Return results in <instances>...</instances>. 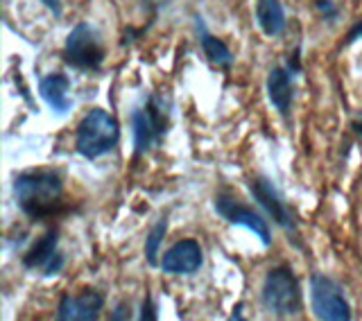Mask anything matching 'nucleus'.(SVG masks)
I'll use <instances>...</instances> for the list:
<instances>
[{
  "mask_svg": "<svg viewBox=\"0 0 362 321\" xmlns=\"http://www.w3.org/2000/svg\"><path fill=\"white\" fill-rule=\"evenodd\" d=\"M260 301H263L267 313L276 317H290L299 313L301 288L290 267H274L265 274L263 288H260Z\"/></svg>",
  "mask_w": 362,
  "mask_h": 321,
  "instance_id": "7ed1b4c3",
  "label": "nucleus"
},
{
  "mask_svg": "<svg viewBox=\"0 0 362 321\" xmlns=\"http://www.w3.org/2000/svg\"><path fill=\"white\" fill-rule=\"evenodd\" d=\"M204 262V254L197 240H179L173 247H170L158 267L165 274H195Z\"/></svg>",
  "mask_w": 362,
  "mask_h": 321,
  "instance_id": "9b49d317",
  "label": "nucleus"
},
{
  "mask_svg": "<svg viewBox=\"0 0 362 321\" xmlns=\"http://www.w3.org/2000/svg\"><path fill=\"white\" fill-rule=\"evenodd\" d=\"M39 95L54 113H68L73 109L71 98V77L64 73H48L39 79Z\"/></svg>",
  "mask_w": 362,
  "mask_h": 321,
  "instance_id": "f8f14e48",
  "label": "nucleus"
},
{
  "mask_svg": "<svg viewBox=\"0 0 362 321\" xmlns=\"http://www.w3.org/2000/svg\"><path fill=\"white\" fill-rule=\"evenodd\" d=\"M310 305L317 319L322 321H349L351 305L344 296L342 285L326 274L310 276Z\"/></svg>",
  "mask_w": 362,
  "mask_h": 321,
  "instance_id": "423d86ee",
  "label": "nucleus"
},
{
  "mask_svg": "<svg viewBox=\"0 0 362 321\" xmlns=\"http://www.w3.org/2000/svg\"><path fill=\"white\" fill-rule=\"evenodd\" d=\"M358 39H362V21H358L356 25L349 30V34H346V43H354Z\"/></svg>",
  "mask_w": 362,
  "mask_h": 321,
  "instance_id": "412c9836",
  "label": "nucleus"
},
{
  "mask_svg": "<svg viewBox=\"0 0 362 321\" xmlns=\"http://www.w3.org/2000/svg\"><path fill=\"white\" fill-rule=\"evenodd\" d=\"M354 132L360 136V139H362V116L358 118V120H354Z\"/></svg>",
  "mask_w": 362,
  "mask_h": 321,
  "instance_id": "4be33fe9",
  "label": "nucleus"
},
{
  "mask_svg": "<svg viewBox=\"0 0 362 321\" xmlns=\"http://www.w3.org/2000/svg\"><path fill=\"white\" fill-rule=\"evenodd\" d=\"M64 181L54 170H30L14 179V197L18 209L32 220H43L52 215L62 204Z\"/></svg>",
  "mask_w": 362,
  "mask_h": 321,
  "instance_id": "f257e3e1",
  "label": "nucleus"
},
{
  "mask_svg": "<svg viewBox=\"0 0 362 321\" xmlns=\"http://www.w3.org/2000/svg\"><path fill=\"white\" fill-rule=\"evenodd\" d=\"M315 9L320 11V16L328 23L339 18V7L333 3V0H315Z\"/></svg>",
  "mask_w": 362,
  "mask_h": 321,
  "instance_id": "f3484780",
  "label": "nucleus"
},
{
  "mask_svg": "<svg viewBox=\"0 0 362 321\" xmlns=\"http://www.w3.org/2000/svg\"><path fill=\"white\" fill-rule=\"evenodd\" d=\"M23 265H25V269L41 272L43 276H54V274L64 269V256L59 251V233H57V228H50L48 233L34 243V247L23 256Z\"/></svg>",
  "mask_w": 362,
  "mask_h": 321,
  "instance_id": "1a4fd4ad",
  "label": "nucleus"
},
{
  "mask_svg": "<svg viewBox=\"0 0 362 321\" xmlns=\"http://www.w3.org/2000/svg\"><path fill=\"white\" fill-rule=\"evenodd\" d=\"M143 321H156V313H154V303L150 296H145V301H143V310H141V317Z\"/></svg>",
  "mask_w": 362,
  "mask_h": 321,
  "instance_id": "a211bd4d",
  "label": "nucleus"
},
{
  "mask_svg": "<svg viewBox=\"0 0 362 321\" xmlns=\"http://www.w3.org/2000/svg\"><path fill=\"white\" fill-rule=\"evenodd\" d=\"M292 71L283 66H274L267 73V100L281 116H288L294 100V84H292Z\"/></svg>",
  "mask_w": 362,
  "mask_h": 321,
  "instance_id": "ddd939ff",
  "label": "nucleus"
},
{
  "mask_svg": "<svg viewBox=\"0 0 362 321\" xmlns=\"http://www.w3.org/2000/svg\"><path fill=\"white\" fill-rule=\"evenodd\" d=\"M64 62L68 66L77 68V71H100L105 64V43H102L100 32L90 25V23H77V25L68 32L64 43Z\"/></svg>",
  "mask_w": 362,
  "mask_h": 321,
  "instance_id": "20e7f679",
  "label": "nucleus"
},
{
  "mask_svg": "<svg viewBox=\"0 0 362 321\" xmlns=\"http://www.w3.org/2000/svg\"><path fill=\"white\" fill-rule=\"evenodd\" d=\"M195 28H197V37H199V43H202V50H204V54L209 57V62L213 66H218V68H231V64H233L231 50L226 48L224 41H220L218 37H213V34L206 30L202 16H195Z\"/></svg>",
  "mask_w": 362,
  "mask_h": 321,
  "instance_id": "2eb2a0df",
  "label": "nucleus"
},
{
  "mask_svg": "<svg viewBox=\"0 0 362 321\" xmlns=\"http://www.w3.org/2000/svg\"><path fill=\"white\" fill-rule=\"evenodd\" d=\"M256 25L265 37L274 39L286 30V9L281 0H256Z\"/></svg>",
  "mask_w": 362,
  "mask_h": 321,
  "instance_id": "4468645a",
  "label": "nucleus"
},
{
  "mask_svg": "<svg viewBox=\"0 0 362 321\" xmlns=\"http://www.w3.org/2000/svg\"><path fill=\"white\" fill-rule=\"evenodd\" d=\"M168 231V217H161L154 226H152V231L150 235L145 238V258L150 265H158V249H161V243H163V235Z\"/></svg>",
  "mask_w": 362,
  "mask_h": 321,
  "instance_id": "dca6fc26",
  "label": "nucleus"
},
{
  "mask_svg": "<svg viewBox=\"0 0 362 321\" xmlns=\"http://www.w3.org/2000/svg\"><path fill=\"white\" fill-rule=\"evenodd\" d=\"M247 188H249V194L254 197V202L267 213V217H272V220H274L283 228V231H286L294 240V245L301 247L299 226H297V222H294L288 204L283 202L281 192L274 188V183H272L269 179H265V177H254L252 181L247 183Z\"/></svg>",
  "mask_w": 362,
  "mask_h": 321,
  "instance_id": "0eeeda50",
  "label": "nucleus"
},
{
  "mask_svg": "<svg viewBox=\"0 0 362 321\" xmlns=\"http://www.w3.org/2000/svg\"><path fill=\"white\" fill-rule=\"evenodd\" d=\"M170 124L168 102L161 98H150L143 107L132 113V127H134V147L136 154L150 152L154 145L163 141Z\"/></svg>",
  "mask_w": 362,
  "mask_h": 321,
  "instance_id": "39448f33",
  "label": "nucleus"
},
{
  "mask_svg": "<svg viewBox=\"0 0 362 321\" xmlns=\"http://www.w3.org/2000/svg\"><path fill=\"white\" fill-rule=\"evenodd\" d=\"M105 308V294L98 290H84L82 294H66L57 308L59 321H95Z\"/></svg>",
  "mask_w": 362,
  "mask_h": 321,
  "instance_id": "9d476101",
  "label": "nucleus"
},
{
  "mask_svg": "<svg viewBox=\"0 0 362 321\" xmlns=\"http://www.w3.org/2000/svg\"><path fill=\"white\" fill-rule=\"evenodd\" d=\"M109 319H111V321H127V319H129V305H127V303L116 305V310H113V313L109 315Z\"/></svg>",
  "mask_w": 362,
  "mask_h": 321,
  "instance_id": "6ab92c4d",
  "label": "nucleus"
},
{
  "mask_svg": "<svg viewBox=\"0 0 362 321\" xmlns=\"http://www.w3.org/2000/svg\"><path fill=\"white\" fill-rule=\"evenodd\" d=\"M213 209L220 217H224L229 224H235V226H245L249 228L260 243L265 247L272 245V235H269V226H267V220H263L254 209H249V206L240 204L233 194L229 192H218L213 199Z\"/></svg>",
  "mask_w": 362,
  "mask_h": 321,
  "instance_id": "6e6552de",
  "label": "nucleus"
},
{
  "mask_svg": "<svg viewBox=\"0 0 362 321\" xmlns=\"http://www.w3.org/2000/svg\"><path fill=\"white\" fill-rule=\"evenodd\" d=\"M41 3H43L45 7H48V9L52 11V14H54L57 18H59V16L64 14V7H62V0H41Z\"/></svg>",
  "mask_w": 362,
  "mask_h": 321,
  "instance_id": "aec40b11",
  "label": "nucleus"
},
{
  "mask_svg": "<svg viewBox=\"0 0 362 321\" xmlns=\"http://www.w3.org/2000/svg\"><path fill=\"white\" fill-rule=\"evenodd\" d=\"M120 141V127L116 118L105 109H90L79 120L75 132V150L79 156L95 160L116 150Z\"/></svg>",
  "mask_w": 362,
  "mask_h": 321,
  "instance_id": "f03ea898",
  "label": "nucleus"
}]
</instances>
